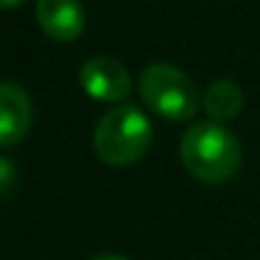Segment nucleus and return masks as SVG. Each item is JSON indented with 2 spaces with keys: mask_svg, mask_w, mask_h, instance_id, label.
Wrapping results in <instances>:
<instances>
[{
  "mask_svg": "<svg viewBox=\"0 0 260 260\" xmlns=\"http://www.w3.org/2000/svg\"><path fill=\"white\" fill-rule=\"evenodd\" d=\"M79 84L92 100L115 105H120L133 89L127 69L112 56H89L79 67Z\"/></svg>",
  "mask_w": 260,
  "mask_h": 260,
  "instance_id": "4",
  "label": "nucleus"
},
{
  "mask_svg": "<svg viewBox=\"0 0 260 260\" xmlns=\"http://www.w3.org/2000/svg\"><path fill=\"white\" fill-rule=\"evenodd\" d=\"M179 156L184 169L197 181L224 184L237 174L242 161V148L224 122L199 120L184 133Z\"/></svg>",
  "mask_w": 260,
  "mask_h": 260,
  "instance_id": "1",
  "label": "nucleus"
},
{
  "mask_svg": "<svg viewBox=\"0 0 260 260\" xmlns=\"http://www.w3.org/2000/svg\"><path fill=\"white\" fill-rule=\"evenodd\" d=\"M36 21L49 39L69 44L84 31V8L79 0H39Z\"/></svg>",
  "mask_w": 260,
  "mask_h": 260,
  "instance_id": "6",
  "label": "nucleus"
},
{
  "mask_svg": "<svg viewBox=\"0 0 260 260\" xmlns=\"http://www.w3.org/2000/svg\"><path fill=\"white\" fill-rule=\"evenodd\" d=\"M26 0H0V11H8V8H18L23 6Z\"/></svg>",
  "mask_w": 260,
  "mask_h": 260,
  "instance_id": "10",
  "label": "nucleus"
},
{
  "mask_svg": "<svg viewBox=\"0 0 260 260\" xmlns=\"http://www.w3.org/2000/svg\"><path fill=\"white\" fill-rule=\"evenodd\" d=\"M138 92L143 105L169 120V122H184L191 120L202 107V94L197 84L189 79L186 72L171 67V64H151L143 69L138 79Z\"/></svg>",
  "mask_w": 260,
  "mask_h": 260,
  "instance_id": "3",
  "label": "nucleus"
},
{
  "mask_svg": "<svg viewBox=\"0 0 260 260\" xmlns=\"http://www.w3.org/2000/svg\"><path fill=\"white\" fill-rule=\"evenodd\" d=\"M153 143V122L136 105H115L94 125L92 146L102 164L122 169L138 164Z\"/></svg>",
  "mask_w": 260,
  "mask_h": 260,
  "instance_id": "2",
  "label": "nucleus"
},
{
  "mask_svg": "<svg viewBox=\"0 0 260 260\" xmlns=\"http://www.w3.org/2000/svg\"><path fill=\"white\" fill-rule=\"evenodd\" d=\"M92 260H130L125 255H117V252H102V255H94Z\"/></svg>",
  "mask_w": 260,
  "mask_h": 260,
  "instance_id": "9",
  "label": "nucleus"
},
{
  "mask_svg": "<svg viewBox=\"0 0 260 260\" xmlns=\"http://www.w3.org/2000/svg\"><path fill=\"white\" fill-rule=\"evenodd\" d=\"M34 120V105L23 87L16 82H0V148L21 143Z\"/></svg>",
  "mask_w": 260,
  "mask_h": 260,
  "instance_id": "5",
  "label": "nucleus"
},
{
  "mask_svg": "<svg viewBox=\"0 0 260 260\" xmlns=\"http://www.w3.org/2000/svg\"><path fill=\"white\" fill-rule=\"evenodd\" d=\"M202 105H204V110L212 120L230 122L232 117L240 115V110L245 105V94L232 79H217L207 87V92L202 97Z\"/></svg>",
  "mask_w": 260,
  "mask_h": 260,
  "instance_id": "7",
  "label": "nucleus"
},
{
  "mask_svg": "<svg viewBox=\"0 0 260 260\" xmlns=\"http://www.w3.org/2000/svg\"><path fill=\"white\" fill-rule=\"evenodd\" d=\"M13 179H16L13 166H11L8 161H0V194H6V191L13 186Z\"/></svg>",
  "mask_w": 260,
  "mask_h": 260,
  "instance_id": "8",
  "label": "nucleus"
}]
</instances>
